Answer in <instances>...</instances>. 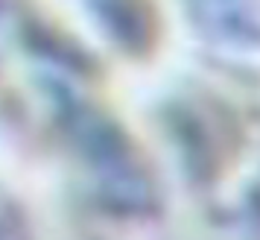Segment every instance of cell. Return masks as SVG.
<instances>
[{"label": "cell", "instance_id": "1", "mask_svg": "<svg viewBox=\"0 0 260 240\" xmlns=\"http://www.w3.org/2000/svg\"><path fill=\"white\" fill-rule=\"evenodd\" d=\"M71 135L94 193L114 211L138 214L152 205V182L126 135L94 111L71 114Z\"/></svg>", "mask_w": 260, "mask_h": 240}, {"label": "cell", "instance_id": "2", "mask_svg": "<svg viewBox=\"0 0 260 240\" xmlns=\"http://www.w3.org/2000/svg\"><path fill=\"white\" fill-rule=\"evenodd\" d=\"M202 33L228 50L260 47V0H190Z\"/></svg>", "mask_w": 260, "mask_h": 240}, {"label": "cell", "instance_id": "3", "mask_svg": "<svg viewBox=\"0 0 260 240\" xmlns=\"http://www.w3.org/2000/svg\"><path fill=\"white\" fill-rule=\"evenodd\" d=\"M0 240H29L24 211L6 193H0Z\"/></svg>", "mask_w": 260, "mask_h": 240}]
</instances>
